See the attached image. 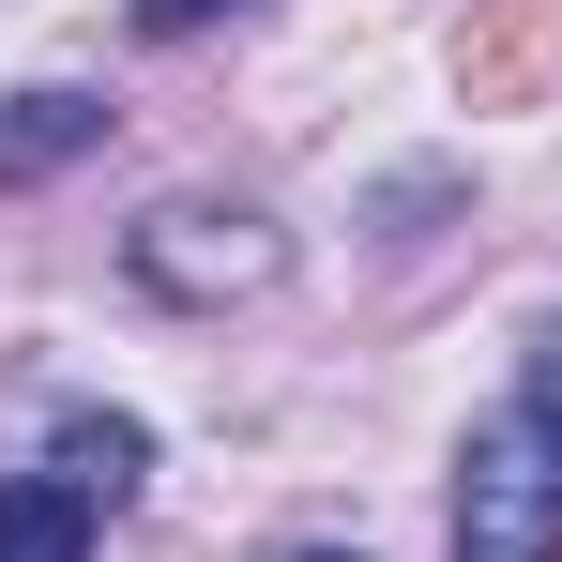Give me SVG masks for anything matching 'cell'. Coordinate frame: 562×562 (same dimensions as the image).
<instances>
[{"label":"cell","mask_w":562,"mask_h":562,"mask_svg":"<svg viewBox=\"0 0 562 562\" xmlns=\"http://www.w3.org/2000/svg\"><path fill=\"white\" fill-rule=\"evenodd\" d=\"M548 77H562V0H486L457 31V92L471 106H548Z\"/></svg>","instance_id":"obj_3"},{"label":"cell","mask_w":562,"mask_h":562,"mask_svg":"<svg viewBox=\"0 0 562 562\" xmlns=\"http://www.w3.org/2000/svg\"><path fill=\"white\" fill-rule=\"evenodd\" d=\"M137 457H153V441H137L122 411H77V426H61V486H92V502H122V486H137Z\"/></svg>","instance_id":"obj_6"},{"label":"cell","mask_w":562,"mask_h":562,"mask_svg":"<svg viewBox=\"0 0 562 562\" xmlns=\"http://www.w3.org/2000/svg\"><path fill=\"white\" fill-rule=\"evenodd\" d=\"M457 562H562V426L517 395L457 471Z\"/></svg>","instance_id":"obj_1"},{"label":"cell","mask_w":562,"mask_h":562,"mask_svg":"<svg viewBox=\"0 0 562 562\" xmlns=\"http://www.w3.org/2000/svg\"><path fill=\"white\" fill-rule=\"evenodd\" d=\"M92 486H61V471H15L0 486V562H92Z\"/></svg>","instance_id":"obj_4"},{"label":"cell","mask_w":562,"mask_h":562,"mask_svg":"<svg viewBox=\"0 0 562 562\" xmlns=\"http://www.w3.org/2000/svg\"><path fill=\"white\" fill-rule=\"evenodd\" d=\"M213 15H244V0H137V31H213Z\"/></svg>","instance_id":"obj_7"},{"label":"cell","mask_w":562,"mask_h":562,"mask_svg":"<svg viewBox=\"0 0 562 562\" xmlns=\"http://www.w3.org/2000/svg\"><path fill=\"white\" fill-rule=\"evenodd\" d=\"M532 411H548V426H562V335H548V350H532Z\"/></svg>","instance_id":"obj_8"},{"label":"cell","mask_w":562,"mask_h":562,"mask_svg":"<svg viewBox=\"0 0 562 562\" xmlns=\"http://www.w3.org/2000/svg\"><path fill=\"white\" fill-rule=\"evenodd\" d=\"M92 137H106L92 92H15V106H0V183H46V168H77Z\"/></svg>","instance_id":"obj_5"},{"label":"cell","mask_w":562,"mask_h":562,"mask_svg":"<svg viewBox=\"0 0 562 562\" xmlns=\"http://www.w3.org/2000/svg\"><path fill=\"white\" fill-rule=\"evenodd\" d=\"M259 274H274V228L259 213H153L137 228V289H168V304H228Z\"/></svg>","instance_id":"obj_2"},{"label":"cell","mask_w":562,"mask_h":562,"mask_svg":"<svg viewBox=\"0 0 562 562\" xmlns=\"http://www.w3.org/2000/svg\"><path fill=\"white\" fill-rule=\"evenodd\" d=\"M304 562H350V548H304Z\"/></svg>","instance_id":"obj_9"}]
</instances>
